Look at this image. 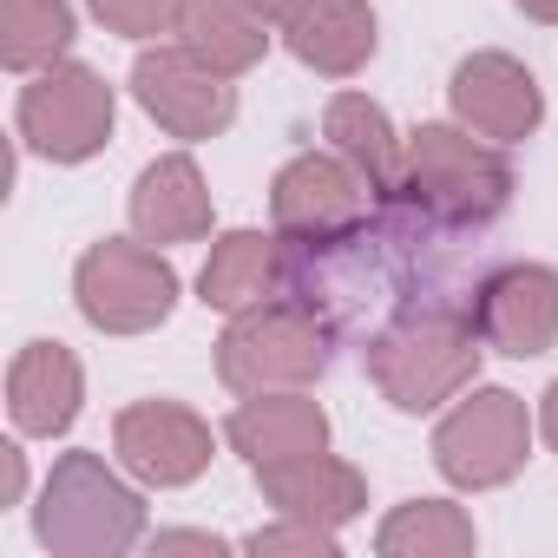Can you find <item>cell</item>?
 Masks as SVG:
<instances>
[{
  "label": "cell",
  "instance_id": "obj_1",
  "mask_svg": "<svg viewBox=\"0 0 558 558\" xmlns=\"http://www.w3.org/2000/svg\"><path fill=\"white\" fill-rule=\"evenodd\" d=\"M388 204L434 230H486L512 204V165L493 138L466 125H414Z\"/></svg>",
  "mask_w": 558,
  "mask_h": 558
},
{
  "label": "cell",
  "instance_id": "obj_2",
  "mask_svg": "<svg viewBox=\"0 0 558 558\" xmlns=\"http://www.w3.org/2000/svg\"><path fill=\"white\" fill-rule=\"evenodd\" d=\"M480 355H486V336L473 310H408L362 349L368 381L401 414H434L460 401L480 381Z\"/></svg>",
  "mask_w": 558,
  "mask_h": 558
},
{
  "label": "cell",
  "instance_id": "obj_3",
  "mask_svg": "<svg viewBox=\"0 0 558 558\" xmlns=\"http://www.w3.org/2000/svg\"><path fill=\"white\" fill-rule=\"evenodd\" d=\"M34 538L60 558H119L145 538V499L99 453H60L34 512Z\"/></svg>",
  "mask_w": 558,
  "mask_h": 558
},
{
  "label": "cell",
  "instance_id": "obj_4",
  "mask_svg": "<svg viewBox=\"0 0 558 558\" xmlns=\"http://www.w3.org/2000/svg\"><path fill=\"white\" fill-rule=\"evenodd\" d=\"M329 368V323L296 296H263L230 316L217 336V381L230 395H269V388H310Z\"/></svg>",
  "mask_w": 558,
  "mask_h": 558
},
{
  "label": "cell",
  "instance_id": "obj_5",
  "mask_svg": "<svg viewBox=\"0 0 558 558\" xmlns=\"http://www.w3.org/2000/svg\"><path fill=\"white\" fill-rule=\"evenodd\" d=\"M73 296L80 316L99 336H145L158 323H171L178 310V269L158 256V243H132V236H106L80 256L73 269Z\"/></svg>",
  "mask_w": 558,
  "mask_h": 558
},
{
  "label": "cell",
  "instance_id": "obj_6",
  "mask_svg": "<svg viewBox=\"0 0 558 558\" xmlns=\"http://www.w3.org/2000/svg\"><path fill=\"white\" fill-rule=\"evenodd\" d=\"M532 453V414L512 388H466L453 414L434 427V466L460 493H493L525 473Z\"/></svg>",
  "mask_w": 558,
  "mask_h": 558
},
{
  "label": "cell",
  "instance_id": "obj_7",
  "mask_svg": "<svg viewBox=\"0 0 558 558\" xmlns=\"http://www.w3.org/2000/svg\"><path fill=\"white\" fill-rule=\"evenodd\" d=\"M21 138L27 151H40L47 165H86L106 151L112 125H119V99L112 86L80 66V60H53L21 86Z\"/></svg>",
  "mask_w": 558,
  "mask_h": 558
},
{
  "label": "cell",
  "instance_id": "obj_8",
  "mask_svg": "<svg viewBox=\"0 0 558 558\" xmlns=\"http://www.w3.org/2000/svg\"><path fill=\"white\" fill-rule=\"evenodd\" d=\"M368 204L375 184L342 158V151H296L283 171L269 178V217H276V236L290 243H349L362 223H368Z\"/></svg>",
  "mask_w": 558,
  "mask_h": 558
},
{
  "label": "cell",
  "instance_id": "obj_9",
  "mask_svg": "<svg viewBox=\"0 0 558 558\" xmlns=\"http://www.w3.org/2000/svg\"><path fill=\"white\" fill-rule=\"evenodd\" d=\"M132 99L171 132V138H184V145H197V138H217L230 119H236V86L223 80V73H210L184 40H158V47H145L138 60H132Z\"/></svg>",
  "mask_w": 558,
  "mask_h": 558
},
{
  "label": "cell",
  "instance_id": "obj_10",
  "mask_svg": "<svg viewBox=\"0 0 558 558\" xmlns=\"http://www.w3.org/2000/svg\"><path fill=\"white\" fill-rule=\"evenodd\" d=\"M473 323L486 349L532 362L558 342V269L551 263H506L473 290Z\"/></svg>",
  "mask_w": 558,
  "mask_h": 558
},
{
  "label": "cell",
  "instance_id": "obj_11",
  "mask_svg": "<svg viewBox=\"0 0 558 558\" xmlns=\"http://www.w3.org/2000/svg\"><path fill=\"white\" fill-rule=\"evenodd\" d=\"M112 447L145 486H191L210 466V421L184 401H132L112 421Z\"/></svg>",
  "mask_w": 558,
  "mask_h": 558
},
{
  "label": "cell",
  "instance_id": "obj_12",
  "mask_svg": "<svg viewBox=\"0 0 558 558\" xmlns=\"http://www.w3.org/2000/svg\"><path fill=\"white\" fill-rule=\"evenodd\" d=\"M447 99H453V119H460L466 132L493 138V145H519V138H532L538 119H545V93H538V80H532L512 53H466V60L453 66Z\"/></svg>",
  "mask_w": 558,
  "mask_h": 558
},
{
  "label": "cell",
  "instance_id": "obj_13",
  "mask_svg": "<svg viewBox=\"0 0 558 558\" xmlns=\"http://www.w3.org/2000/svg\"><path fill=\"white\" fill-rule=\"evenodd\" d=\"M256 486H263V499H269L276 512L316 519V525H336V532L368 512V480H362L349 460H336L329 447H323V453H296V460L256 466Z\"/></svg>",
  "mask_w": 558,
  "mask_h": 558
},
{
  "label": "cell",
  "instance_id": "obj_14",
  "mask_svg": "<svg viewBox=\"0 0 558 558\" xmlns=\"http://www.w3.org/2000/svg\"><path fill=\"white\" fill-rule=\"evenodd\" d=\"M223 440H230L250 466L296 460V453H323V447H329V414H323V401H310L303 388H269V395H250V401L230 408Z\"/></svg>",
  "mask_w": 558,
  "mask_h": 558
},
{
  "label": "cell",
  "instance_id": "obj_15",
  "mask_svg": "<svg viewBox=\"0 0 558 558\" xmlns=\"http://www.w3.org/2000/svg\"><path fill=\"white\" fill-rule=\"evenodd\" d=\"M210 184L197 171L191 151H171V158H151L132 184V230L145 243H197L210 236Z\"/></svg>",
  "mask_w": 558,
  "mask_h": 558
},
{
  "label": "cell",
  "instance_id": "obj_16",
  "mask_svg": "<svg viewBox=\"0 0 558 558\" xmlns=\"http://www.w3.org/2000/svg\"><path fill=\"white\" fill-rule=\"evenodd\" d=\"M80 401H86V375H80L73 349L27 342L14 355V368H8V414H14L21 434H40V440L66 434L80 421Z\"/></svg>",
  "mask_w": 558,
  "mask_h": 558
},
{
  "label": "cell",
  "instance_id": "obj_17",
  "mask_svg": "<svg viewBox=\"0 0 558 558\" xmlns=\"http://www.w3.org/2000/svg\"><path fill=\"white\" fill-rule=\"evenodd\" d=\"M290 283V256H283V236H269V230H223L210 243V263L197 269V296L204 310H250L263 296H283Z\"/></svg>",
  "mask_w": 558,
  "mask_h": 558
},
{
  "label": "cell",
  "instance_id": "obj_18",
  "mask_svg": "<svg viewBox=\"0 0 558 558\" xmlns=\"http://www.w3.org/2000/svg\"><path fill=\"white\" fill-rule=\"evenodd\" d=\"M290 53L323 73V80H355L375 47H381V27H375V8L368 0H303V14L283 27Z\"/></svg>",
  "mask_w": 558,
  "mask_h": 558
},
{
  "label": "cell",
  "instance_id": "obj_19",
  "mask_svg": "<svg viewBox=\"0 0 558 558\" xmlns=\"http://www.w3.org/2000/svg\"><path fill=\"white\" fill-rule=\"evenodd\" d=\"M323 138H329V151H342L368 184H375V197L388 204L395 197V184H401V138H395V125H388V112L368 99V93H336L329 106H323Z\"/></svg>",
  "mask_w": 558,
  "mask_h": 558
},
{
  "label": "cell",
  "instance_id": "obj_20",
  "mask_svg": "<svg viewBox=\"0 0 558 558\" xmlns=\"http://www.w3.org/2000/svg\"><path fill=\"white\" fill-rule=\"evenodd\" d=\"M178 40L223 80H243L269 53V21H256L243 0H184Z\"/></svg>",
  "mask_w": 558,
  "mask_h": 558
},
{
  "label": "cell",
  "instance_id": "obj_21",
  "mask_svg": "<svg viewBox=\"0 0 558 558\" xmlns=\"http://www.w3.org/2000/svg\"><path fill=\"white\" fill-rule=\"evenodd\" d=\"M473 545H480V532L453 499H408L375 532L381 558H466Z\"/></svg>",
  "mask_w": 558,
  "mask_h": 558
},
{
  "label": "cell",
  "instance_id": "obj_22",
  "mask_svg": "<svg viewBox=\"0 0 558 558\" xmlns=\"http://www.w3.org/2000/svg\"><path fill=\"white\" fill-rule=\"evenodd\" d=\"M73 47V8L66 0H8V40H0V60L14 73H40L53 60H66Z\"/></svg>",
  "mask_w": 558,
  "mask_h": 558
},
{
  "label": "cell",
  "instance_id": "obj_23",
  "mask_svg": "<svg viewBox=\"0 0 558 558\" xmlns=\"http://www.w3.org/2000/svg\"><path fill=\"white\" fill-rule=\"evenodd\" d=\"M93 14H99L106 34L165 40V34H178V21H184V0H93Z\"/></svg>",
  "mask_w": 558,
  "mask_h": 558
},
{
  "label": "cell",
  "instance_id": "obj_24",
  "mask_svg": "<svg viewBox=\"0 0 558 558\" xmlns=\"http://www.w3.org/2000/svg\"><path fill=\"white\" fill-rule=\"evenodd\" d=\"M243 551H256V558H276V551L336 558V551H342V538H336V525H316V519H290V512H276V525L250 532V538H243Z\"/></svg>",
  "mask_w": 558,
  "mask_h": 558
},
{
  "label": "cell",
  "instance_id": "obj_25",
  "mask_svg": "<svg viewBox=\"0 0 558 558\" xmlns=\"http://www.w3.org/2000/svg\"><path fill=\"white\" fill-rule=\"evenodd\" d=\"M151 551H230V538H217V532H158L151 538Z\"/></svg>",
  "mask_w": 558,
  "mask_h": 558
},
{
  "label": "cell",
  "instance_id": "obj_26",
  "mask_svg": "<svg viewBox=\"0 0 558 558\" xmlns=\"http://www.w3.org/2000/svg\"><path fill=\"white\" fill-rule=\"evenodd\" d=\"M243 8H250L256 21H269V27H290V21L303 14V0H243Z\"/></svg>",
  "mask_w": 558,
  "mask_h": 558
},
{
  "label": "cell",
  "instance_id": "obj_27",
  "mask_svg": "<svg viewBox=\"0 0 558 558\" xmlns=\"http://www.w3.org/2000/svg\"><path fill=\"white\" fill-rule=\"evenodd\" d=\"M512 8L525 21H538V27H558V0H512Z\"/></svg>",
  "mask_w": 558,
  "mask_h": 558
},
{
  "label": "cell",
  "instance_id": "obj_28",
  "mask_svg": "<svg viewBox=\"0 0 558 558\" xmlns=\"http://www.w3.org/2000/svg\"><path fill=\"white\" fill-rule=\"evenodd\" d=\"M538 427H545V440H551V453H558V381L545 388V408H538Z\"/></svg>",
  "mask_w": 558,
  "mask_h": 558
},
{
  "label": "cell",
  "instance_id": "obj_29",
  "mask_svg": "<svg viewBox=\"0 0 558 558\" xmlns=\"http://www.w3.org/2000/svg\"><path fill=\"white\" fill-rule=\"evenodd\" d=\"M8 453V499H21V486H27V466H21V447H0Z\"/></svg>",
  "mask_w": 558,
  "mask_h": 558
}]
</instances>
